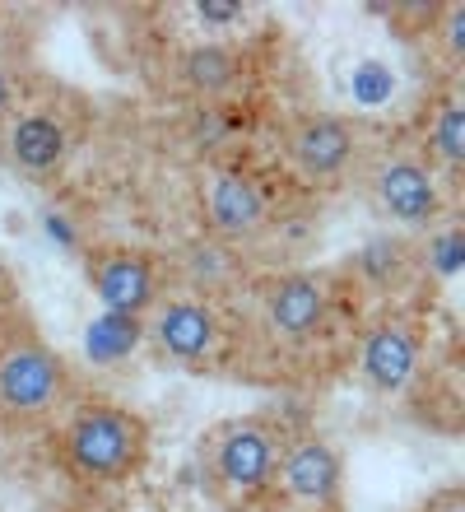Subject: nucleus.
<instances>
[{
  "instance_id": "423d86ee",
  "label": "nucleus",
  "mask_w": 465,
  "mask_h": 512,
  "mask_svg": "<svg viewBox=\"0 0 465 512\" xmlns=\"http://www.w3.org/2000/svg\"><path fill=\"white\" fill-rule=\"evenodd\" d=\"M419 359H424V340H419V326H414L410 312L391 308L363 326L359 378L377 396H396V391L410 387V378L419 373Z\"/></svg>"
},
{
  "instance_id": "f3484780",
  "label": "nucleus",
  "mask_w": 465,
  "mask_h": 512,
  "mask_svg": "<svg viewBox=\"0 0 465 512\" xmlns=\"http://www.w3.org/2000/svg\"><path fill=\"white\" fill-rule=\"evenodd\" d=\"M465 261V247H461V229H442V233H428V247H424V266L433 270V275H442V280H452L456 270H461Z\"/></svg>"
},
{
  "instance_id": "9b49d317",
  "label": "nucleus",
  "mask_w": 465,
  "mask_h": 512,
  "mask_svg": "<svg viewBox=\"0 0 465 512\" xmlns=\"http://www.w3.org/2000/svg\"><path fill=\"white\" fill-rule=\"evenodd\" d=\"M368 191L377 210L391 215L396 224H410V229H428L433 219L442 215V196L438 182L419 159H386L372 168Z\"/></svg>"
},
{
  "instance_id": "2eb2a0df",
  "label": "nucleus",
  "mask_w": 465,
  "mask_h": 512,
  "mask_svg": "<svg viewBox=\"0 0 465 512\" xmlns=\"http://www.w3.org/2000/svg\"><path fill=\"white\" fill-rule=\"evenodd\" d=\"M145 340V322L140 317H121V312H103L98 322H89L84 331V354L93 364H117Z\"/></svg>"
},
{
  "instance_id": "20e7f679",
  "label": "nucleus",
  "mask_w": 465,
  "mask_h": 512,
  "mask_svg": "<svg viewBox=\"0 0 465 512\" xmlns=\"http://www.w3.org/2000/svg\"><path fill=\"white\" fill-rule=\"evenodd\" d=\"M256 322L275 345H312L335 322V284L317 270H279L256 284Z\"/></svg>"
},
{
  "instance_id": "412c9836",
  "label": "nucleus",
  "mask_w": 465,
  "mask_h": 512,
  "mask_svg": "<svg viewBox=\"0 0 465 512\" xmlns=\"http://www.w3.org/2000/svg\"><path fill=\"white\" fill-rule=\"evenodd\" d=\"M433 508H438V512H465V508H461V494H442Z\"/></svg>"
},
{
  "instance_id": "ddd939ff",
  "label": "nucleus",
  "mask_w": 465,
  "mask_h": 512,
  "mask_svg": "<svg viewBox=\"0 0 465 512\" xmlns=\"http://www.w3.org/2000/svg\"><path fill=\"white\" fill-rule=\"evenodd\" d=\"M354 270H359V280L368 284V289H396V284L410 280L414 252H410V243H400V238H372V243L354 256Z\"/></svg>"
},
{
  "instance_id": "9d476101",
  "label": "nucleus",
  "mask_w": 465,
  "mask_h": 512,
  "mask_svg": "<svg viewBox=\"0 0 465 512\" xmlns=\"http://www.w3.org/2000/svg\"><path fill=\"white\" fill-rule=\"evenodd\" d=\"M84 275H89L93 294L103 298L107 312L121 317H145L159 303V270L145 252L131 247H93L84 256Z\"/></svg>"
},
{
  "instance_id": "f03ea898",
  "label": "nucleus",
  "mask_w": 465,
  "mask_h": 512,
  "mask_svg": "<svg viewBox=\"0 0 465 512\" xmlns=\"http://www.w3.org/2000/svg\"><path fill=\"white\" fill-rule=\"evenodd\" d=\"M279 447H284V429H279L270 415H238V419L214 424V429L205 433V443H200L205 485H210L228 508L261 503L270 480H275Z\"/></svg>"
},
{
  "instance_id": "a211bd4d",
  "label": "nucleus",
  "mask_w": 465,
  "mask_h": 512,
  "mask_svg": "<svg viewBox=\"0 0 465 512\" xmlns=\"http://www.w3.org/2000/svg\"><path fill=\"white\" fill-rule=\"evenodd\" d=\"M349 89H354V98H359V103H386V98H391V89H396V75H391V70L382 66V61H359V66H354V75H349Z\"/></svg>"
},
{
  "instance_id": "1a4fd4ad",
  "label": "nucleus",
  "mask_w": 465,
  "mask_h": 512,
  "mask_svg": "<svg viewBox=\"0 0 465 512\" xmlns=\"http://www.w3.org/2000/svg\"><path fill=\"white\" fill-rule=\"evenodd\" d=\"M149 340L159 345L163 359L186 368H200L205 359L219 354V336H224V317L210 298H163L154 322L145 326Z\"/></svg>"
},
{
  "instance_id": "39448f33",
  "label": "nucleus",
  "mask_w": 465,
  "mask_h": 512,
  "mask_svg": "<svg viewBox=\"0 0 465 512\" xmlns=\"http://www.w3.org/2000/svg\"><path fill=\"white\" fill-rule=\"evenodd\" d=\"M340 489H345V466L335 447L317 433H284L266 499L275 512H340Z\"/></svg>"
},
{
  "instance_id": "0eeeda50",
  "label": "nucleus",
  "mask_w": 465,
  "mask_h": 512,
  "mask_svg": "<svg viewBox=\"0 0 465 512\" xmlns=\"http://www.w3.org/2000/svg\"><path fill=\"white\" fill-rule=\"evenodd\" d=\"M284 154L312 182H335L359 154V126L335 112H298L284 126Z\"/></svg>"
},
{
  "instance_id": "6ab92c4d",
  "label": "nucleus",
  "mask_w": 465,
  "mask_h": 512,
  "mask_svg": "<svg viewBox=\"0 0 465 512\" xmlns=\"http://www.w3.org/2000/svg\"><path fill=\"white\" fill-rule=\"evenodd\" d=\"M196 19L200 24H214V28H228V24H238L242 19V5H228V0H200Z\"/></svg>"
},
{
  "instance_id": "dca6fc26",
  "label": "nucleus",
  "mask_w": 465,
  "mask_h": 512,
  "mask_svg": "<svg viewBox=\"0 0 465 512\" xmlns=\"http://www.w3.org/2000/svg\"><path fill=\"white\" fill-rule=\"evenodd\" d=\"M428 154L447 168V173H461L465 163V112L456 94H438V112L428 117Z\"/></svg>"
},
{
  "instance_id": "f8f14e48",
  "label": "nucleus",
  "mask_w": 465,
  "mask_h": 512,
  "mask_svg": "<svg viewBox=\"0 0 465 512\" xmlns=\"http://www.w3.org/2000/svg\"><path fill=\"white\" fill-rule=\"evenodd\" d=\"M5 149H10V163L28 182H52L66 168L70 131L56 112H24L5 131Z\"/></svg>"
},
{
  "instance_id": "7ed1b4c3",
  "label": "nucleus",
  "mask_w": 465,
  "mask_h": 512,
  "mask_svg": "<svg viewBox=\"0 0 465 512\" xmlns=\"http://www.w3.org/2000/svg\"><path fill=\"white\" fill-rule=\"evenodd\" d=\"M70 396L66 359L38 340L33 331H14L0 340V419L5 424H33L52 415Z\"/></svg>"
},
{
  "instance_id": "4468645a",
  "label": "nucleus",
  "mask_w": 465,
  "mask_h": 512,
  "mask_svg": "<svg viewBox=\"0 0 465 512\" xmlns=\"http://www.w3.org/2000/svg\"><path fill=\"white\" fill-rule=\"evenodd\" d=\"M238 61L242 56L233 52V47H191V52L182 56V80L191 84L200 98H219L238 80Z\"/></svg>"
},
{
  "instance_id": "f257e3e1",
  "label": "nucleus",
  "mask_w": 465,
  "mask_h": 512,
  "mask_svg": "<svg viewBox=\"0 0 465 512\" xmlns=\"http://www.w3.org/2000/svg\"><path fill=\"white\" fill-rule=\"evenodd\" d=\"M149 457V424L126 405L84 401L61 429V461L84 485H117L140 475Z\"/></svg>"
},
{
  "instance_id": "aec40b11",
  "label": "nucleus",
  "mask_w": 465,
  "mask_h": 512,
  "mask_svg": "<svg viewBox=\"0 0 465 512\" xmlns=\"http://www.w3.org/2000/svg\"><path fill=\"white\" fill-rule=\"evenodd\" d=\"M14 112V89H10V80H5V70H0V122Z\"/></svg>"
},
{
  "instance_id": "6e6552de",
  "label": "nucleus",
  "mask_w": 465,
  "mask_h": 512,
  "mask_svg": "<svg viewBox=\"0 0 465 512\" xmlns=\"http://www.w3.org/2000/svg\"><path fill=\"white\" fill-rule=\"evenodd\" d=\"M200 215H205V229L219 243H252L256 233L270 224V201L252 173L219 168L200 191Z\"/></svg>"
}]
</instances>
